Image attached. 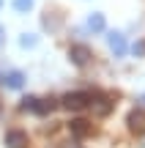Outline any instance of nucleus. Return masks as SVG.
Masks as SVG:
<instances>
[{
  "label": "nucleus",
  "instance_id": "nucleus-15",
  "mask_svg": "<svg viewBox=\"0 0 145 148\" xmlns=\"http://www.w3.org/2000/svg\"><path fill=\"white\" fill-rule=\"evenodd\" d=\"M0 41H3V27H0Z\"/></svg>",
  "mask_w": 145,
  "mask_h": 148
},
{
  "label": "nucleus",
  "instance_id": "nucleus-14",
  "mask_svg": "<svg viewBox=\"0 0 145 148\" xmlns=\"http://www.w3.org/2000/svg\"><path fill=\"white\" fill-rule=\"evenodd\" d=\"M131 49H134V55H145V41H137Z\"/></svg>",
  "mask_w": 145,
  "mask_h": 148
},
{
  "label": "nucleus",
  "instance_id": "nucleus-2",
  "mask_svg": "<svg viewBox=\"0 0 145 148\" xmlns=\"http://www.w3.org/2000/svg\"><path fill=\"white\" fill-rule=\"evenodd\" d=\"M69 58L74 66H88V60H91V49L85 47V44H71L69 47Z\"/></svg>",
  "mask_w": 145,
  "mask_h": 148
},
{
  "label": "nucleus",
  "instance_id": "nucleus-9",
  "mask_svg": "<svg viewBox=\"0 0 145 148\" xmlns=\"http://www.w3.org/2000/svg\"><path fill=\"white\" fill-rule=\"evenodd\" d=\"M3 82H5V88H22L25 77H22V71H11V74L3 77Z\"/></svg>",
  "mask_w": 145,
  "mask_h": 148
},
{
  "label": "nucleus",
  "instance_id": "nucleus-6",
  "mask_svg": "<svg viewBox=\"0 0 145 148\" xmlns=\"http://www.w3.org/2000/svg\"><path fill=\"white\" fill-rule=\"evenodd\" d=\"M107 41H110V49H112L118 58H120V55H126V38L120 36V33H110Z\"/></svg>",
  "mask_w": 145,
  "mask_h": 148
},
{
  "label": "nucleus",
  "instance_id": "nucleus-5",
  "mask_svg": "<svg viewBox=\"0 0 145 148\" xmlns=\"http://www.w3.org/2000/svg\"><path fill=\"white\" fill-rule=\"evenodd\" d=\"M69 129H71V134H74V137H88V134L93 132V126L85 121V118H74V121L69 123Z\"/></svg>",
  "mask_w": 145,
  "mask_h": 148
},
{
  "label": "nucleus",
  "instance_id": "nucleus-1",
  "mask_svg": "<svg viewBox=\"0 0 145 148\" xmlns=\"http://www.w3.org/2000/svg\"><path fill=\"white\" fill-rule=\"evenodd\" d=\"M91 101H93V93H88V90H74V93H66L60 104H63L66 110H85Z\"/></svg>",
  "mask_w": 145,
  "mask_h": 148
},
{
  "label": "nucleus",
  "instance_id": "nucleus-3",
  "mask_svg": "<svg viewBox=\"0 0 145 148\" xmlns=\"http://www.w3.org/2000/svg\"><path fill=\"white\" fill-rule=\"evenodd\" d=\"M5 145L8 148H27L30 145V137L22 129H11V132H5Z\"/></svg>",
  "mask_w": 145,
  "mask_h": 148
},
{
  "label": "nucleus",
  "instance_id": "nucleus-8",
  "mask_svg": "<svg viewBox=\"0 0 145 148\" xmlns=\"http://www.w3.org/2000/svg\"><path fill=\"white\" fill-rule=\"evenodd\" d=\"M91 107H93V112H96V115H110V110H112V101H110L107 96H99L96 101H91Z\"/></svg>",
  "mask_w": 145,
  "mask_h": 148
},
{
  "label": "nucleus",
  "instance_id": "nucleus-12",
  "mask_svg": "<svg viewBox=\"0 0 145 148\" xmlns=\"http://www.w3.org/2000/svg\"><path fill=\"white\" fill-rule=\"evenodd\" d=\"M19 44H22V47H36V36H22Z\"/></svg>",
  "mask_w": 145,
  "mask_h": 148
},
{
  "label": "nucleus",
  "instance_id": "nucleus-11",
  "mask_svg": "<svg viewBox=\"0 0 145 148\" xmlns=\"http://www.w3.org/2000/svg\"><path fill=\"white\" fill-rule=\"evenodd\" d=\"M19 110H22V112H27V110H36V96H27V99H22Z\"/></svg>",
  "mask_w": 145,
  "mask_h": 148
},
{
  "label": "nucleus",
  "instance_id": "nucleus-7",
  "mask_svg": "<svg viewBox=\"0 0 145 148\" xmlns=\"http://www.w3.org/2000/svg\"><path fill=\"white\" fill-rule=\"evenodd\" d=\"M52 110H58V99H36V110L38 115H49Z\"/></svg>",
  "mask_w": 145,
  "mask_h": 148
},
{
  "label": "nucleus",
  "instance_id": "nucleus-4",
  "mask_svg": "<svg viewBox=\"0 0 145 148\" xmlns=\"http://www.w3.org/2000/svg\"><path fill=\"white\" fill-rule=\"evenodd\" d=\"M126 123H129V129L134 134H145V110H131Z\"/></svg>",
  "mask_w": 145,
  "mask_h": 148
},
{
  "label": "nucleus",
  "instance_id": "nucleus-16",
  "mask_svg": "<svg viewBox=\"0 0 145 148\" xmlns=\"http://www.w3.org/2000/svg\"><path fill=\"white\" fill-rule=\"evenodd\" d=\"M0 8H3V0H0Z\"/></svg>",
  "mask_w": 145,
  "mask_h": 148
},
{
  "label": "nucleus",
  "instance_id": "nucleus-10",
  "mask_svg": "<svg viewBox=\"0 0 145 148\" xmlns=\"http://www.w3.org/2000/svg\"><path fill=\"white\" fill-rule=\"evenodd\" d=\"M88 27H91L93 33H101V30H104V16H101V14H91V19H88Z\"/></svg>",
  "mask_w": 145,
  "mask_h": 148
},
{
  "label": "nucleus",
  "instance_id": "nucleus-13",
  "mask_svg": "<svg viewBox=\"0 0 145 148\" xmlns=\"http://www.w3.org/2000/svg\"><path fill=\"white\" fill-rule=\"evenodd\" d=\"M14 8L16 11H27L30 8V0H14Z\"/></svg>",
  "mask_w": 145,
  "mask_h": 148
}]
</instances>
